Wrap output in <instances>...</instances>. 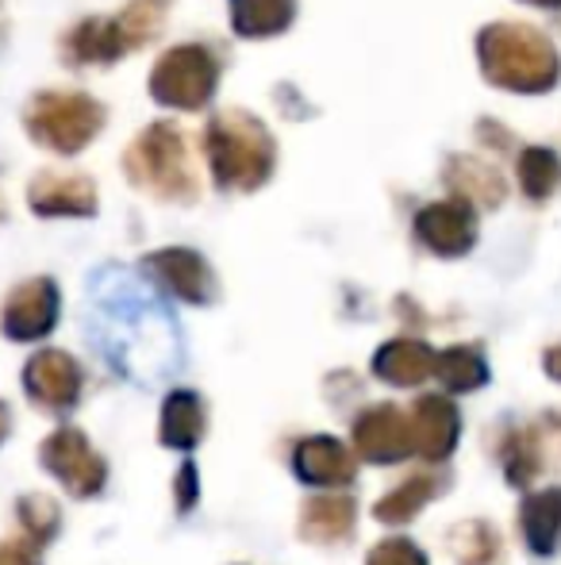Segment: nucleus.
Wrapping results in <instances>:
<instances>
[{"instance_id":"nucleus-15","label":"nucleus","mask_w":561,"mask_h":565,"mask_svg":"<svg viewBox=\"0 0 561 565\" xmlns=\"http://www.w3.org/2000/svg\"><path fill=\"white\" fill-rule=\"evenodd\" d=\"M434 354L427 342H416V339H392L377 350L374 358V373L389 385H400V388H412V385H423L427 377L434 373Z\"/></svg>"},{"instance_id":"nucleus-7","label":"nucleus","mask_w":561,"mask_h":565,"mask_svg":"<svg viewBox=\"0 0 561 565\" xmlns=\"http://www.w3.org/2000/svg\"><path fill=\"white\" fill-rule=\"evenodd\" d=\"M142 274L162 292H170L173 300H185V305H208L216 297V274L188 246H165V250L147 254L142 258Z\"/></svg>"},{"instance_id":"nucleus-29","label":"nucleus","mask_w":561,"mask_h":565,"mask_svg":"<svg viewBox=\"0 0 561 565\" xmlns=\"http://www.w3.org/2000/svg\"><path fill=\"white\" fill-rule=\"evenodd\" d=\"M547 370H550V377H558V381H561V347H558V350H550V354H547Z\"/></svg>"},{"instance_id":"nucleus-27","label":"nucleus","mask_w":561,"mask_h":565,"mask_svg":"<svg viewBox=\"0 0 561 565\" xmlns=\"http://www.w3.org/2000/svg\"><path fill=\"white\" fill-rule=\"evenodd\" d=\"M39 551L43 546H35L31 539H4L0 543V565H43Z\"/></svg>"},{"instance_id":"nucleus-11","label":"nucleus","mask_w":561,"mask_h":565,"mask_svg":"<svg viewBox=\"0 0 561 565\" xmlns=\"http://www.w3.org/2000/svg\"><path fill=\"white\" fill-rule=\"evenodd\" d=\"M292 469L300 481L315 489H346L358 473V461L335 435H312L292 450Z\"/></svg>"},{"instance_id":"nucleus-26","label":"nucleus","mask_w":561,"mask_h":565,"mask_svg":"<svg viewBox=\"0 0 561 565\" xmlns=\"http://www.w3.org/2000/svg\"><path fill=\"white\" fill-rule=\"evenodd\" d=\"M196 497H201V481H196V466L193 461H185V466L177 469V484H173V500H177V512H193L196 508Z\"/></svg>"},{"instance_id":"nucleus-25","label":"nucleus","mask_w":561,"mask_h":565,"mask_svg":"<svg viewBox=\"0 0 561 565\" xmlns=\"http://www.w3.org/2000/svg\"><path fill=\"white\" fill-rule=\"evenodd\" d=\"M366 565H427V554L408 539H385L369 551Z\"/></svg>"},{"instance_id":"nucleus-5","label":"nucleus","mask_w":561,"mask_h":565,"mask_svg":"<svg viewBox=\"0 0 561 565\" xmlns=\"http://www.w3.org/2000/svg\"><path fill=\"white\" fill-rule=\"evenodd\" d=\"M216 85H219V62L201 43L173 46L150 70V97L165 108H177V113L204 108L212 100V93H216Z\"/></svg>"},{"instance_id":"nucleus-18","label":"nucleus","mask_w":561,"mask_h":565,"mask_svg":"<svg viewBox=\"0 0 561 565\" xmlns=\"http://www.w3.org/2000/svg\"><path fill=\"white\" fill-rule=\"evenodd\" d=\"M442 492V481L431 473H412L397 484L392 492H385L381 500L374 504V515L381 523H408L423 512V504H431L434 497Z\"/></svg>"},{"instance_id":"nucleus-22","label":"nucleus","mask_w":561,"mask_h":565,"mask_svg":"<svg viewBox=\"0 0 561 565\" xmlns=\"http://www.w3.org/2000/svg\"><path fill=\"white\" fill-rule=\"evenodd\" d=\"M420 238L439 254H457L470 246V224L454 209H431L420 216Z\"/></svg>"},{"instance_id":"nucleus-23","label":"nucleus","mask_w":561,"mask_h":565,"mask_svg":"<svg viewBox=\"0 0 561 565\" xmlns=\"http://www.w3.org/2000/svg\"><path fill=\"white\" fill-rule=\"evenodd\" d=\"M500 461L504 473H508L511 484H531L535 473L542 469V447L535 431H511L500 447Z\"/></svg>"},{"instance_id":"nucleus-2","label":"nucleus","mask_w":561,"mask_h":565,"mask_svg":"<svg viewBox=\"0 0 561 565\" xmlns=\"http://www.w3.org/2000/svg\"><path fill=\"white\" fill-rule=\"evenodd\" d=\"M131 185L158 201H193L196 170L188 154V139L173 124H154L128 147L123 158Z\"/></svg>"},{"instance_id":"nucleus-17","label":"nucleus","mask_w":561,"mask_h":565,"mask_svg":"<svg viewBox=\"0 0 561 565\" xmlns=\"http://www.w3.org/2000/svg\"><path fill=\"white\" fill-rule=\"evenodd\" d=\"M519 523L535 554H554L561 543V489L531 492L519 508Z\"/></svg>"},{"instance_id":"nucleus-19","label":"nucleus","mask_w":561,"mask_h":565,"mask_svg":"<svg viewBox=\"0 0 561 565\" xmlns=\"http://www.w3.org/2000/svg\"><path fill=\"white\" fill-rule=\"evenodd\" d=\"M296 15V0H231V23L242 39L281 35Z\"/></svg>"},{"instance_id":"nucleus-16","label":"nucleus","mask_w":561,"mask_h":565,"mask_svg":"<svg viewBox=\"0 0 561 565\" xmlns=\"http://www.w3.org/2000/svg\"><path fill=\"white\" fill-rule=\"evenodd\" d=\"M208 431V408L193 388H173L162 404V443L173 450H193Z\"/></svg>"},{"instance_id":"nucleus-12","label":"nucleus","mask_w":561,"mask_h":565,"mask_svg":"<svg viewBox=\"0 0 561 565\" xmlns=\"http://www.w3.org/2000/svg\"><path fill=\"white\" fill-rule=\"evenodd\" d=\"M408 416H412V443L420 458L446 461L454 454L457 435H462V419H457V408L446 396H420Z\"/></svg>"},{"instance_id":"nucleus-24","label":"nucleus","mask_w":561,"mask_h":565,"mask_svg":"<svg viewBox=\"0 0 561 565\" xmlns=\"http://www.w3.org/2000/svg\"><path fill=\"white\" fill-rule=\"evenodd\" d=\"M20 523H23V535L31 539L35 546H46L54 535H58V527H62V508L54 504L51 497H23L20 504Z\"/></svg>"},{"instance_id":"nucleus-4","label":"nucleus","mask_w":561,"mask_h":565,"mask_svg":"<svg viewBox=\"0 0 561 565\" xmlns=\"http://www.w3.org/2000/svg\"><path fill=\"white\" fill-rule=\"evenodd\" d=\"M105 127V108L85 93H39L28 108V131L54 154H77Z\"/></svg>"},{"instance_id":"nucleus-3","label":"nucleus","mask_w":561,"mask_h":565,"mask_svg":"<svg viewBox=\"0 0 561 565\" xmlns=\"http://www.w3.org/2000/svg\"><path fill=\"white\" fill-rule=\"evenodd\" d=\"M158 28H162V4L136 0L120 15H97V20L77 23L62 43V54L74 66H108V62L131 54L136 46L150 43Z\"/></svg>"},{"instance_id":"nucleus-6","label":"nucleus","mask_w":561,"mask_h":565,"mask_svg":"<svg viewBox=\"0 0 561 565\" xmlns=\"http://www.w3.org/2000/svg\"><path fill=\"white\" fill-rule=\"evenodd\" d=\"M43 466L51 477H58L62 489L77 500H89L105 489L108 481V466L93 443L85 439L77 427H58L54 435H46L43 443Z\"/></svg>"},{"instance_id":"nucleus-21","label":"nucleus","mask_w":561,"mask_h":565,"mask_svg":"<svg viewBox=\"0 0 561 565\" xmlns=\"http://www.w3.org/2000/svg\"><path fill=\"white\" fill-rule=\"evenodd\" d=\"M434 373H439V381L450 388V393H473V388H481L488 381L485 358H481L473 347L442 350L439 362H434Z\"/></svg>"},{"instance_id":"nucleus-14","label":"nucleus","mask_w":561,"mask_h":565,"mask_svg":"<svg viewBox=\"0 0 561 565\" xmlns=\"http://www.w3.org/2000/svg\"><path fill=\"white\" fill-rule=\"evenodd\" d=\"M354 523H358V504L350 497H312L300 508V539L315 546H335L346 543L354 535Z\"/></svg>"},{"instance_id":"nucleus-8","label":"nucleus","mask_w":561,"mask_h":565,"mask_svg":"<svg viewBox=\"0 0 561 565\" xmlns=\"http://www.w3.org/2000/svg\"><path fill=\"white\" fill-rule=\"evenodd\" d=\"M58 285L51 277H31V281L15 285L4 300V312H0V331L12 342H35L51 335L54 323H58Z\"/></svg>"},{"instance_id":"nucleus-28","label":"nucleus","mask_w":561,"mask_h":565,"mask_svg":"<svg viewBox=\"0 0 561 565\" xmlns=\"http://www.w3.org/2000/svg\"><path fill=\"white\" fill-rule=\"evenodd\" d=\"M8 435H12V408H8V404L0 401V443H4Z\"/></svg>"},{"instance_id":"nucleus-9","label":"nucleus","mask_w":561,"mask_h":565,"mask_svg":"<svg viewBox=\"0 0 561 565\" xmlns=\"http://www.w3.org/2000/svg\"><path fill=\"white\" fill-rule=\"evenodd\" d=\"M23 388L43 412L66 416L82 401V365L66 350H39L23 365Z\"/></svg>"},{"instance_id":"nucleus-20","label":"nucleus","mask_w":561,"mask_h":565,"mask_svg":"<svg viewBox=\"0 0 561 565\" xmlns=\"http://www.w3.org/2000/svg\"><path fill=\"white\" fill-rule=\"evenodd\" d=\"M450 554L457 565H504V539L493 523L465 520L450 531Z\"/></svg>"},{"instance_id":"nucleus-10","label":"nucleus","mask_w":561,"mask_h":565,"mask_svg":"<svg viewBox=\"0 0 561 565\" xmlns=\"http://www.w3.org/2000/svg\"><path fill=\"white\" fill-rule=\"evenodd\" d=\"M354 450L374 466H389L416 450L412 443V416L397 404H374L354 419Z\"/></svg>"},{"instance_id":"nucleus-13","label":"nucleus","mask_w":561,"mask_h":565,"mask_svg":"<svg viewBox=\"0 0 561 565\" xmlns=\"http://www.w3.org/2000/svg\"><path fill=\"white\" fill-rule=\"evenodd\" d=\"M28 201L39 216H93L97 212V185L82 173H39L28 189Z\"/></svg>"},{"instance_id":"nucleus-30","label":"nucleus","mask_w":561,"mask_h":565,"mask_svg":"<svg viewBox=\"0 0 561 565\" xmlns=\"http://www.w3.org/2000/svg\"><path fill=\"white\" fill-rule=\"evenodd\" d=\"M0 216H4V212H0Z\"/></svg>"},{"instance_id":"nucleus-1","label":"nucleus","mask_w":561,"mask_h":565,"mask_svg":"<svg viewBox=\"0 0 561 565\" xmlns=\"http://www.w3.org/2000/svg\"><path fill=\"white\" fill-rule=\"evenodd\" d=\"M204 150H208L212 178L227 193H255L270 181L273 162H278V147L273 135L266 131L262 119L239 108L212 116L204 127Z\"/></svg>"}]
</instances>
